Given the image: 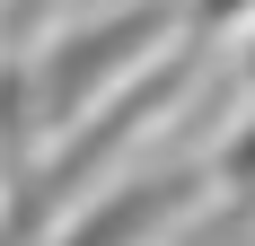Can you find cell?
Wrapping results in <instances>:
<instances>
[{
  "mask_svg": "<svg viewBox=\"0 0 255 246\" xmlns=\"http://www.w3.org/2000/svg\"><path fill=\"white\" fill-rule=\"evenodd\" d=\"M220 176H229V185H255V123L238 132V141H229V158H220Z\"/></svg>",
  "mask_w": 255,
  "mask_h": 246,
  "instance_id": "3957f363",
  "label": "cell"
},
{
  "mask_svg": "<svg viewBox=\"0 0 255 246\" xmlns=\"http://www.w3.org/2000/svg\"><path fill=\"white\" fill-rule=\"evenodd\" d=\"M185 202H194V176H141L124 194H106L62 246H141V238H158V229L176 220Z\"/></svg>",
  "mask_w": 255,
  "mask_h": 246,
  "instance_id": "7a4b0ae2",
  "label": "cell"
},
{
  "mask_svg": "<svg viewBox=\"0 0 255 246\" xmlns=\"http://www.w3.org/2000/svg\"><path fill=\"white\" fill-rule=\"evenodd\" d=\"M158 35H176V0H141V9H124V18H106V26H79V35H62V44H44V71H35V132L71 141L79 115H97L106 88H115Z\"/></svg>",
  "mask_w": 255,
  "mask_h": 246,
  "instance_id": "6da1fadb",
  "label": "cell"
},
{
  "mask_svg": "<svg viewBox=\"0 0 255 246\" xmlns=\"http://www.w3.org/2000/svg\"><path fill=\"white\" fill-rule=\"evenodd\" d=\"M247 79H255V44H247Z\"/></svg>",
  "mask_w": 255,
  "mask_h": 246,
  "instance_id": "277c9868",
  "label": "cell"
}]
</instances>
